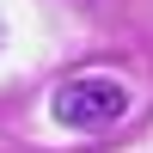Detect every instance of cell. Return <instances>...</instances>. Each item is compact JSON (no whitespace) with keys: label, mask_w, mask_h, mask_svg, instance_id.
Instances as JSON below:
<instances>
[{"label":"cell","mask_w":153,"mask_h":153,"mask_svg":"<svg viewBox=\"0 0 153 153\" xmlns=\"http://www.w3.org/2000/svg\"><path fill=\"white\" fill-rule=\"evenodd\" d=\"M0 43H6V25H0Z\"/></svg>","instance_id":"cell-2"},{"label":"cell","mask_w":153,"mask_h":153,"mask_svg":"<svg viewBox=\"0 0 153 153\" xmlns=\"http://www.w3.org/2000/svg\"><path fill=\"white\" fill-rule=\"evenodd\" d=\"M49 117L68 123V129H110V123L129 117V86H123V80H104V74L68 80L55 98H49Z\"/></svg>","instance_id":"cell-1"}]
</instances>
